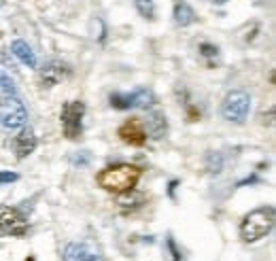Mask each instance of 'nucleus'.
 <instances>
[{"mask_svg":"<svg viewBox=\"0 0 276 261\" xmlns=\"http://www.w3.org/2000/svg\"><path fill=\"white\" fill-rule=\"evenodd\" d=\"M142 176V170L130 164H119V166H108L98 174V185L108 193H128L138 185Z\"/></svg>","mask_w":276,"mask_h":261,"instance_id":"f257e3e1","label":"nucleus"},{"mask_svg":"<svg viewBox=\"0 0 276 261\" xmlns=\"http://www.w3.org/2000/svg\"><path fill=\"white\" fill-rule=\"evenodd\" d=\"M276 221V213L272 206H261L255 208L253 213H249L240 223V238L244 242H257V240L265 238L272 229Z\"/></svg>","mask_w":276,"mask_h":261,"instance_id":"f03ea898","label":"nucleus"},{"mask_svg":"<svg viewBox=\"0 0 276 261\" xmlns=\"http://www.w3.org/2000/svg\"><path fill=\"white\" fill-rule=\"evenodd\" d=\"M28 121V111L17 93H0V125L7 130L24 128Z\"/></svg>","mask_w":276,"mask_h":261,"instance_id":"7ed1b4c3","label":"nucleus"},{"mask_svg":"<svg viewBox=\"0 0 276 261\" xmlns=\"http://www.w3.org/2000/svg\"><path fill=\"white\" fill-rule=\"evenodd\" d=\"M249 111H251V96L247 91L236 89V91H230L228 96L223 98L221 115H223V119L230 123H244Z\"/></svg>","mask_w":276,"mask_h":261,"instance_id":"20e7f679","label":"nucleus"},{"mask_svg":"<svg viewBox=\"0 0 276 261\" xmlns=\"http://www.w3.org/2000/svg\"><path fill=\"white\" fill-rule=\"evenodd\" d=\"M83 115H85V104L79 100H70L62 109V128L64 136L70 140H77L83 134Z\"/></svg>","mask_w":276,"mask_h":261,"instance_id":"39448f33","label":"nucleus"},{"mask_svg":"<svg viewBox=\"0 0 276 261\" xmlns=\"http://www.w3.org/2000/svg\"><path fill=\"white\" fill-rule=\"evenodd\" d=\"M111 107L117 111H130V109H149L155 102L151 89H136L132 93H111Z\"/></svg>","mask_w":276,"mask_h":261,"instance_id":"423d86ee","label":"nucleus"},{"mask_svg":"<svg viewBox=\"0 0 276 261\" xmlns=\"http://www.w3.org/2000/svg\"><path fill=\"white\" fill-rule=\"evenodd\" d=\"M0 234L5 236H17L22 238L28 234V221L26 217L11 206H0Z\"/></svg>","mask_w":276,"mask_h":261,"instance_id":"0eeeda50","label":"nucleus"},{"mask_svg":"<svg viewBox=\"0 0 276 261\" xmlns=\"http://www.w3.org/2000/svg\"><path fill=\"white\" fill-rule=\"evenodd\" d=\"M117 136L121 138V142L130 144V147H145L147 142V130H145V123L140 119H128L126 123L119 125L117 130Z\"/></svg>","mask_w":276,"mask_h":261,"instance_id":"6e6552de","label":"nucleus"},{"mask_svg":"<svg viewBox=\"0 0 276 261\" xmlns=\"http://www.w3.org/2000/svg\"><path fill=\"white\" fill-rule=\"evenodd\" d=\"M64 261H106L102 250L91 242H70L64 248Z\"/></svg>","mask_w":276,"mask_h":261,"instance_id":"1a4fd4ad","label":"nucleus"},{"mask_svg":"<svg viewBox=\"0 0 276 261\" xmlns=\"http://www.w3.org/2000/svg\"><path fill=\"white\" fill-rule=\"evenodd\" d=\"M66 77V66L58 60H51L47 64L38 70V81H40V87H53L58 85L60 81Z\"/></svg>","mask_w":276,"mask_h":261,"instance_id":"9d476101","label":"nucleus"},{"mask_svg":"<svg viewBox=\"0 0 276 261\" xmlns=\"http://www.w3.org/2000/svg\"><path fill=\"white\" fill-rule=\"evenodd\" d=\"M13 149H15L17 160L28 158V155L36 149V134H34V130L30 128V125H24L22 132H19L17 136H15V140H13Z\"/></svg>","mask_w":276,"mask_h":261,"instance_id":"9b49d317","label":"nucleus"},{"mask_svg":"<svg viewBox=\"0 0 276 261\" xmlns=\"http://www.w3.org/2000/svg\"><path fill=\"white\" fill-rule=\"evenodd\" d=\"M11 51L13 54L24 62V64L28 66V68H36V56H34V51H32V47H30L26 40H13V45H11Z\"/></svg>","mask_w":276,"mask_h":261,"instance_id":"f8f14e48","label":"nucleus"},{"mask_svg":"<svg viewBox=\"0 0 276 261\" xmlns=\"http://www.w3.org/2000/svg\"><path fill=\"white\" fill-rule=\"evenodd\" d=\"M172 17H175L177 26H189V24L196 22V11H193V9L185 3V0H177Z\"/></svg>","mask_w":276,"mask_h":261,"instance_id":"ddd939ff","label":"nucleus"},{"mask_svg":"<svg viewBox=\"0 0 276 261\" xmlns=\"http://www.w3.org/2000/svg\"><path fill=\"white\" fill-rule=\"evenodd\" d=\"M147 134H151L153 138H161L166 134V117L159 113H153L149 115L147 119Z\"/></svg>","mask_w":276,"mask_h":261,"instance_id":"4468645a","label":"nucleus"},{"mask_svg":"<svg viewBox=\"0 0 276 261\" xmlns=\"http://www.w3.org/2000/svg\"><path fill=\"white\" fill-rule=\"evenodd\" d=\"M132 191H134V189H132ZM138 202H145V195H142V193H132V195L119 193V208H121V211H134V208L140 206Z\"/></svg>","mask_w":276,"mask_h":261,"instance_id":"2eb2a0df","label":"nucleus"},{"mask_svg":"<svg viewBox=\"0 0 276 261\" xmlns=\"http://www.w3.org/2000/svg\"><path fill=\"white\" fill-rule=\"evenodd\" d=\"M134 5L145 19H155V5H153V0H134Z\"/></svg>","mask_w":276,"mask_h":261,"instance_id":"dca6fc26","label":"nucleus"},{"mask_svg":"<svg viewBox=\"0 0 276 261\" xmlns=\"http://www.w3.org/2000/svg\"><path fill=\"white\" fill-rule=\"evenodd\" d=\"M0 93H17L15 85H13V81L9 79L5 72H0Z\"/></svg>","mask_w":276,"mask_h":261,"instance_id":"f3484780","label":"nucleus"},{"mask_svg":"<svg viewBox=\"0 0 276 261\" xmlns=\"http://www.w3.org/2000/svg\"><path fill=\"white\" fill-rule=\"evenodd\" d=\"M208 170L210 172H221V155L217 153H208Z\"/></svg>","mask_w":276,"mask_h":261,"instance_id":"a211bd4d","label":"nucleus"},{"mask_svg":"<svg viewBox=\"0 0 276 261\" xmlns=\"http://www.w3.org/2000/svg\"><path fill=\"white\" fill-rule=\"evenodd\" d=\"M200 51H202L204 58H214V56L219 54V49L214 47V45H210V43H202V45H200Z\"/></svg>","mask_w":276,"mask_h":261,"instance_id":"6ab92c4d","label":"nucleus"},{"mask_svg":"<svg viewBox=\"0 0 276 261\" xmlns=\"http://www.w3.org/2000/svg\"><path fill=\"white\" fill-rule=\"evenodd\" d=\"M168 248H170V253H172V261H183V257H181V250L177 248L175 238H168Z\"/></svg>","mask_w":276,"mask_h":261,"instance_id":"aec40b11","label":"nucleus"},{"mask_svg":"<svg viewBox=\"0 0 276 261\" xmlns=\"http://www.w3.org/2000/svg\"><path fill=\"white\" fill-rule=\"evenodd\" d=\"M19 176L15 172H0V183H15Z\"/></svg>","mask_w":276,"mask_h":261,"instance_id":"412c9836","label":"nucleus"},{"mask_svg":"<svg viewBox=\"0 0 276 261\" xmlns=\"http://www.w3.org/2000/svg\"><path fill=\"white\" fill-rule=\"evenodd\" d=\"M198 117H200V113L196 109H189V121H196Z\"/></svg>","mask_w":276,"mask_h":261,"instance_id":"4be33fe9","label":"nucleus"},{"mask_svg":"<svg viewBox=\"0 0 276 261\" xmlns=\"http://www.w3.org/2000/svg\"><path fill=\"white\" fill-rule=\"evenodd\" d=\"M26 261H34V257H28V259H26Z\"/></svg>","mask_w":276,"mask_h":261,"instance_id":"5701e85b","label":"nucleus"},{"mask_svg":"<svg viewBox=\"0 0 276 261\" xmlns=\"http://www.w3.org/2000/svg\"><path fill=\"white\" fill-rule=\"evenodd\" d=\"M217 3H223V0H217Z\"/></svg>","mask_w":276,"mask_h":261,"instance_id":"b1692460","label":"nucleus"}]
</instances>
